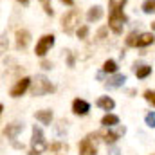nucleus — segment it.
Segmentation results:
<instances>
[{
    "label": "nucleus",
    "instance_id": "nucleus-1",
    "mask_svg": "<svg viewBox=\"0 0 155 155\" xmlns=\"http://www.w3.org/2000/svg\"><path fill=\"white\" fill-rule=\"evenodd\" d=\"M47 150V143L43 139V132L40 126H33V139H31V153L29 155H40Z\"/></svg>",
    "mask_w": 155,
    "mask_h": 155
},
{
    "label": "nucleus",
    "instance_id": "nucleus-2",
    "mask_svg": "<svg viewBox=\"0 0 155 155\" xmlns=\"http://www.w3.org/2000/svg\"><path fill=\"white\" fill-rule=\"evenodd\" d=\"M124 24H126V16H124V13H123L121 9H117V7L116 9H112V11H110V18H108V25H110V29H112L116 35H121Z\"/></svg>",
    "mask_w": 155,
    "mask_h": 155
},
{
    "label": "nucleus",
    "instance_id": "nucleus-3",
    "mask_svg": "<svg viewBox=\"0 0 155 155\" xmlns=\"http://www.w3.org/2000/svg\"><path fill=\"white\" fill-rule=\"evenodd\" d=\"M52 90H54V87L51 85V81L45 76H36V79L33 81V87H31L33 96H45V94H49Z\"/></svg>",
    "mask_w": 155,
    "mask_h": 155
},
{
    "label": "nucleus",
    "instance_id": "nucleus-4",
    "mask_svg": "<svg viewBox=\"0 0 155 155\" xmlns=\"http://www.w3.org/2000/svg\"><path fill=\"white\" fill-rule=\"evenodd\" d=\"M61 24H63V31L67 33V35H71L74 29H76L78 25H79V13H78L76 9H72V11H69L65 16H63V20H61Z\"/></svg>",
    "mask_w": 155,
    "mask_h": 155
},
{
    "label": "nucleus",
    "instance_id": "nucleus-5",
    "mask_svg": "<svg viewBox=\"0 0 155 155\" xmlns=\"http://www.w3.org/2000/svg\"><path fill=\"white\" fill-rule=\"evenodd\" d=\"M108 130L107 132H99L101 134V137L107 141V143H116L119 137H123L124 135V132H126V128L124 126H121V124H116V126H107Z\"/></svg>",
    "mask_w": 155,
    "mask_h": 155
},
{
    "label": "nucleus",
    "instance_id": "nucleus-6",
    "mask_svg": "<svg viewBox=\"0 0 155 155\" xmlns=\"http://www.w3.org/2000/svg\"><path fill=\"white\" fill-rule=\"evenodd\" d=\"M52 45H54V36H52V35L41 36V40L36 43V56H45L47 51H49Z\"/></svg>",
    "mask_w": 155,
    "mask_h": 155
},
{
    "label": "nucleus",
    "instance_id": "nucleus-7",
    "mask_svg": "<svg viewBox=\"0 0 155 155\" xmlns=\"http://www.w3.org/2000/svg\"><path fill=\"white\" fill-rule=\"evenodd\" d=\"M29 85H31V79H29V78H22V79L16 81V85L11 88V96H13V97H20V96L29 88Z\"/></svg>",
    "mask_w": 155,
    "mask_h": 155
},
{
    "label": "nucleus",
    "instance_id": "nucleus-8",
    "mask_svg": "<svg viewBox=\"0 0 155 155\" xmlns=\"http://www.w3.org/2000/svg\"><path fill=\"white\" fill-rule=\"evenodd\" d=\"M79 155H96V144L92 137H87L79 143Z\"/></svg>",
    "mask_w": 155,
    "mask_h": 155
},
{
    "label": "nucleus",
    "instance_id": "nucleus-9",
    "mask_svg": "<svg viewBox=\"0 0 155 155\" xmlns=\"http://www.w3.org/2000/svg\"><path fill=\"white\" fill-rule=\"evenodd\" d=\"M24 130V123H13V124H7V128L4 130L5 137L7 139H16V135Z\"/></svg>",
    "mask_w": 155,
    "mask_h": 155
},
{
    "label": "nucleus",
    "instance_id": "nucleus-10",
    "mask_svg": "<svg viewBox=\"0 0 155 155\" xmlns=\"http://www.w3.org/2000/svg\"><path fill=\"white\" fill-rule=\"evenodd\" d=\"M124 81H126L124 74H114L112 78H108V81L105 83V87L107 88H119V87L124 85Z\"/></svg>",
    "mask_w": 155,
    "mask_h": 155
},
{
    "label": "nucleus",
    "instance_id": "nucleus-11",
    "mask_svg": "<svg viewBox=\"0 0 155 155\" xmlns=\"http://www.w3.org/2000/svg\"><path fill=\"white\" fill-rule=\"evenodd\" d=\"M72 110H74V114H78V116H85V114L90 110V105H88L87 101H83V99H74Z\"/></svg>",
    "mask_w": 155,
    "mask_h": 155
},
{
    "label": "nucleus",
    "instance_id": "nucleus-12",
    "mask_svg": "<svg viewBox=\"0 0 155 155\" xmlns=\"http://www.w3.org/2000/svg\"><path fill=\"white\" fill-rule=\"evenodd\" d=\"M31 41V35L27 31H18L16 33V47L18 49H25Z\"/></svg>",
    "mask_w": 155,
    "mask_h": 155
},
{
    "label": "nucleus",
    "instance_id": "nucleus-13",
    "mask_svg": "<svg viewBox=\"0 0 155 155\" xmlns=\"http://www.w3.org/2000/svg\"><path fill=\"white\" fill-rule=\"evenodd\" d=\"M101 16H103V7H101V5H94V7H90L88 13H87V20H88V22H96V20H99Z\"/></svg>",
    "mask_w": 155,
    "mask_h": 155
},
{
    "label": "nucleus",
    "instance_id": "nucleus-14",
    "mask_svg": "<svg viewBox=\"0 0 155 155\" xmlns=\"http://www.w3.org/2000/svg\"><path fill=\"white\" fill-rule=\"evenodd\" d=\"M36 119H38L41 124H51V121H52V112H51V110H40V112H36Z\"/></svg>",
    "mask_w": 155,
    "mask_h": 155
},
{
    "label": "nucleus",
    "instance_id": "nucleus-15",
    "mask_svg": "<svg viewBox=\"0 0 155 155\" xmlns=\"http://www.w3.org/2000/svg\"><path fill=\"white\" fill-rule=\"evenodd\" d=\"M150 43H153V35H152V33H143V35H139L137 47H146V45H150Z\"/></svg>",
    "mask_w": 155,
    "mask_h": 155
},
{
    "label": "nucleus",
    "instance_id": "nucleus-16",
    "mask_svg": "<svg viewBox=\"0 0 155 155\" xmlns=\"http://www.w3.org/2000/svg\"><path fill=\"white\" fill-rule=\"evenodd\" d=\"M97 107H101L103 110H112L116 107V103H114L112 97H99L97 99Z\"/></svg>",
    "mask_w": 155,
    "mask_h": 155
},
{
    "label": "nucleus",
    "instance_id": "nucleus-17",
    "mask_svg": "<svg viewBox=\"0 0 155 155\" xmlns=\"http://www.w3.org/2000/svg\"><path fill=\"white\" fill-rule=\"evenodd\" d=\"M152 74V67L150 65H139V67H135V76L141 78V79H144L146 76H150Z\"/></svg>",
    "mask_w": 155,
    "mask_h": 155
},
{
    "label": "nucleus",
    "instance_id": "nucleus-18",
    "mask_svg": "<svg viewBox=\"0 0 155 155\" xmlns=\"http://www.w3.org/2000/svg\"><path fill=\"white\" fill-rule=\"evenodd\" d=\"M101 124L103 126H116V124H119V117L114 116V114H107L101 119Z\"/></svg>",
    "mask_w": 155,
    "mask_h": 155
},
{
    "label": "nucleus",
    "instance_id": "nucleus-19",
    "mask_svg": "<svg viewBox=\"0 0 155 155\" xmlns=\"http://www.w3.org/2000/svg\"><path fill=\"white\" fill-rule=\"evenodd\" d=\"M103 71H105V72L114 74V72L117 71V63L114 61V60H107V61H105V65H103Z\"/></svg>",
    "mask_w": 155,
    "mask_h": 155
},
{
    "label": "nucleus",
    "instance_id": "nucleus-20",
    "mask_svg": "<svg viewBox=\"0 0 155 155\" xmlns=\"http://www.w3.org/2000/svg\"><path fill=\"white\" fill-rule=\"evenodd\" d=\"M143 11H144L146 15L155 13V0H144V2H143Z\"/></svg>",
    "mask_w": 155,
    "mask_h": 155
},
{
    "label": "nucleus",
    "instance_id": "nucleus-21",
    "mask_svg": "<svg viewBox=\"0 0 155 155\" xmlns=\"http://www.w3.org/2000/svg\"><path fill=\"white\" fill-rule=\"evenodd\" d=\"M137 40H139V35H137V33H132V35L126 38V45H130V47H137Z\"/></svg>",
    "mask_w": 155,
    "mask_h": 155
},
{
    "label": "nucleus",
    "instance_id": "nucleus-22",
    "mask_svg": "<svg viewBox=\"0 0 155 155\" xmlns=\"http://www.w3.org/2000/svg\"><path fill=\"white\" fill-rule=\"evenodd\" d=\"M40 2H41V5H43V9H45V13L52 16V13H54V11H52V7H51V0H40Z\"/></svg>",
    "mask_w": 155,
    "mask_h": 155
},
{
    "label": "nucleus",
    "instance_id": "nucleus-23",
    "mask_svg": "<svg viewBox=\"0 0 155 155\" xmlns=\"http://www.w3.org/2000/svg\"><path fill=\"white\" fill-rule=\"evenodd\" d=\"M87 35H88V27H87V25H83V27H79V29H78V38L85 40V38H87Z\"/></svg>",
    "mask_w": 155,
    "mask_h": 155
},
{
    "label": "nucleus",
    "instance_id": "nucleus-24",
    "mask_svg": "<svg viewBox=\"0 0 155 155\" xmlns=\"http://www.w3.org/2000/svg\"><path fill=\"white\" fill-rule=\"evenodd\" d=\"M146 124H148L150 128H153L155 126V114H152V112L146 114Z\"/></svg>",
    "mask_w": 155,
    "mask_h": 155
},
{
    "label": "nucleus",
    "instance_id": "nucleus-25",
    "mask_svg": "<svg viewBox=\"0 0 155 155\" xmlns=\"http://www.w3.org/2000/svg\"><path fill=\"white\" fill-rule=\"evenodd\" d=\"M144 97H146V101L153 103V107H155V92H152V90H146V92H144Z\"/></svg>",
    "mask_w": 155,
    "mask_h": 155
},
{
    "label": "nucleus",
    "instance_id": "nucleus-26",
    "mask_svg": "<svg viewBox=\"0 0 155 155\" xmlns=\"http://www.w3.org/2000/svg\"><path fill=\"white\" fill-rule=\"evenodd\" d=\"M41 69L49 71V69H51V63H49V61H41Z\"/></svg>",
    "mask_w": 155,
    "mask_h": 155
},
{
    "label": "nucleus",
    "instance_id": "nucleus-27",
    "mask_svg": "<svg viewBox=\"0 0 155 155\" xmlns=\"http://www.w3.org/2000/svg\"><path fill=\"white\" fill-rule=\"evenodd\" d=\"M61 2L67 4V5H72V4H74V0H61Z\"/></svg>",
    "mask_w": 155,
    "mask_h": 155
},
{
    "label": "nucleus",
    "instance_id": "nucleus-28",
    "mask_svg": "<svg viewBox=\"0 0 155 155\" xmlns=\"http://www.w3.org/2000/svg\"><path fill=\"white\" fill-rule=\"evenodd\" d=\"M18 2H20V4H24V5H27V4H29V0H18Z\"/></svg>",
    "mask_w": 155,
    "mask_h": 155
},
{
    "label": "nucleus",
    "instance_id": "nucleus-29",
    "mask_svg": "<svg viewBox=\"0 0 155 155\" xmlns=\"http://www.w3.org/2000/svg\"><path fill=\"white\" fill-rule=\"evenodd\" d=\"M110 153H112V155H117V150H116V148H114V150H112Z\"/></svg>",
    "mask_w": 155,
    "mask_h": 155
},
{
    "label": "nucleus",
    "instance_id": "nucleus-30",
    "mask_svg": "<svg viewBox=\"0 0 155 155\" xmlns=\"http://www.w3.org/2000/svg\"><path fill=\"white\" fill-rule=\"evenodd\" d=\"M152 29H153V31H155V22H153V24H152Z\"/></svg>",
    "mask_w": 155,
    "mask_h": 155
}]
</instances>
